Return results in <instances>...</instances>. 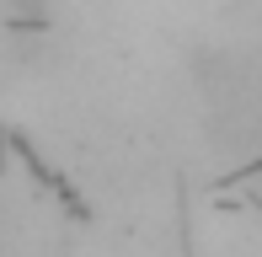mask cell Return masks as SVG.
<instances>
[{"instance_id":"cell-1","label":"cell","mask_w":262,"mask_h":257,"mask_svg":"<svg viewBox=\"0 0 262 257\" xmlns=\"http://www.w3.org/2000/svg\"><path fill=\"white\" fill-rule=\"evenodd\" d=\"M0 22L16 32H32L49 22V0H0Z\"/></svg>"}]
</instances>
